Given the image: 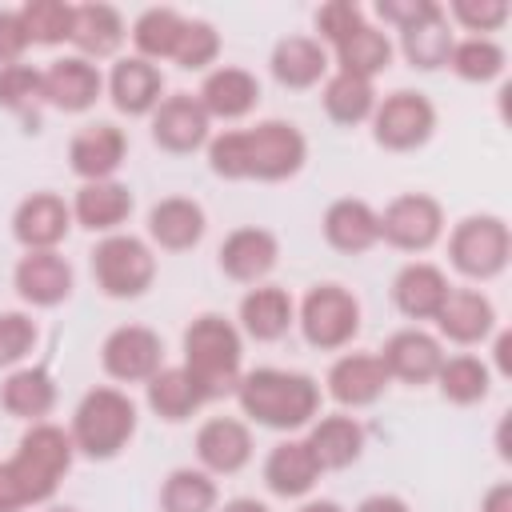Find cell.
Here are the masks:
<instances>
[{"mask_svg":"<svg viewBox=\"0 0 512 512\" xmlns=\"http://www.w3.org/2000/svg\"><path fill=\"white\" fill-rule=\"evenodd\" d=\"M452 44H456V36L448 32L444 8H436L432 16H424V20L408 24V28H400V52H404V60H408L412 68H420V72L444 68L448 56H452Z\"/></svg>","mask_w":512,"mask_h":512,"instance_id":"836d02e7","label":"cell"},{"mask_svg":"<svg viewBox=\"0 0 512 512\" xmlns=\"http://www.w3.org/2000/svg\"><path fill=\"white\" fill-rule=\"evenodd\" d=\"M36 348V324L24 312H0V368H16Z\"/></svg>","mask_w":512,"mask_h":512,"instance_id":"bcb514c9","label":"cell"},{"mask_svg":"<svg viewBox=\"0 0 512 512\" xmlns=\"http://www.w3.org/2000/svg\"><path fill=\"white\" fill-rule=\"evenodd\" d=\"M208 168L224 180H288L308 160V140L288 120H260L256 128H232L212 136L208 144Z\"/></svg>","mask_w":512,"mask_h":512,"instance_id":"6da1fadb","label":"cell"},{"mask_svg":"<svg viewBox=\"0 0 512 512\" xmlns=\"http://www.w3.org/2000/svg\"><path fill=\"white\" fill-rule=\"evenodd\" d=\"M56 404V380L48 368H16L0 384V408L28 424H40Z\"/></svg>","mask_w":512,"mask_h":512,"instance_id":"d6a6232c","label":"cell"},{"mask_svg":"<svg viewBox=\"0 0 512 512\" xmlns=\"http://www.w3.org/2000/svg\"><path fill=\"white\" fill-rule=\"evenodd\" d=\"M436 132V108L424 92L400 88L392 96H384L372 112V140L388 152H412L420 144H428Z\"/></svg>","mask_w":512,"mask_h":512,"instance_id":"9c48e42d","label":"cell"},{"mask_svg":"<svg viewBox=\"0 0 512 512\" xmlns=\"http://www.w3.org/2000/svg\"><path fill=\"white\" fill-rule=\"evenodd\" d=\"M436 328L452 344H480L496 328V308L480 288H452L436 312Z\"/></svg>","mask_w":512,"mask_h":512,"instance_id":"603a6c76","label":"cell"},{"mask_svg":"<svg viewBox=\"0 0 512 512\" xmlns=\"http://www.w3.org/2000/svg\"><path fill=\"white\" fill-rule=\"evenodd\" d=\"M332 52H336L340 72H352V76H364V80L380 76V72L392 64V40H388L380 28H372L368 20H364L348 40H340Z\"/></svg>","mask_w":512,"mask_h":512,"instance_id":"8d00e7d4","label":"cell"},{"mask_svg":"<svg viewBox=\"0 0 512 512\" xmlns=\"http://www.w3.org/2000/svg\"><path fill=\"white\" fill-rule=\"evenodd\" d=\"M196 460L208 476H232L252 460V432L236 416H212L196 428Z\"/></svg>","mask_w":512,"mask_h":512,"instance_id":"e0dca14e","label":"cell"},{"mask_svg":"<svg viewBox=\"0 0 512 512\" xmlns=\"http://www.w3.org/2000/svg\"><path fill=\"white\" fill-rule=\"evenodd\" d=\"M20 508H28V504H24V496L16 488V476H12L8 460H4L0 464V512H20Z\"/></svg>","mask_w":512,"mask_h":512,"instance_id":"f907efd6","label":"cell"},{"mask_svg":"<svg viewBox=\"0 0 512 512\" xmlns=\"http://www.w3.org/2000/svg\"><path fill=\"white\" fill-rule=\"evenodd\" d=\"M316 480H320V464L304 440H280L264 460V484H268V492H276L284 500L308 496L316 488Z\"/></svg>","mask_w":512,"mask_h":512,"instance_id":"f1b7e54d","label":"cell"},{"mask_svg":"<svg viewBox=\"0 0 512 512\" xmlns=\"http://www.w3.org/2000/svg\"><path fill=\"white\" fill-rule=\"evenodd\" d=\"M448 68L468 84H488L504 72V48L492 36H464L452 44Z\"/></svg>","mask_w":512,"mask_h":512,"instance_id":"60d3db41","label":"cell"},{"mask_svg":"<svg viewBox=\"0 0 512 512\" xmlns=\"http://www.w3.org/2000/svg\"><path fill=\"white\" fill-rule=\"evenodd\" d=\"M104 92V76L84 56H60L40 72V100L60 112H88Z\"/></svg>","mask_w":512,"mask_h":512,"instance_id":"4fadbf2b","label":"cell"},{"mask_svg":"<svg viewBox=\"0 0 512 512\" xmlns=\"http://www.w3.org/2000/svg\"><path fill=\"white\" fill-rule=\"evenodd\" d=\"M376 356H380L388 380H404V384H428V380H436V372L444 364L440 340L428 336L424 328H400V332H392Z\"/></svg>","mask_w":512,"mask_h":512,"instance_id":"2e32d148","label":"cell"},{"mask_svg":"<svg viewBox=\"0 0 512 512\" xmlns=\"http://www.w3.org/2000/svg\"><path fill=\"white\" fill-rule=\"evenodd\" d=\"M296 324L312 348L336 352V348L352 344L360 332V300L340 284H316L300 300Z\"/></svg>","mask_w":512,"mask_h":512,"instance_id":"ba28073f","label":"cell"},{"mask_svg":"<svg viewBox=\"0 0 512 512\" xmlns=\"http://www.w3.org/2000/svg\"><path fill=\"white\" fill-rule=\"evenodd\" d=\"M448 292H452L448 276L436 264H428V260L404 264L396 272V280H392V304L408 320H436V312H440V304H444Z\"/></svg>","mask_w":512,"mask_h":512,"instance_id":"d4e9b609","label":"cell"},{"mask_svg":"<svg viewBox=\"0 0 512 512\" xmlns=\"http://www.w3.org/2000/svg\"><path fill=\"white\" fill-rule=\"evenodd\" d=\"M356 512H412V508L400 496H392V492H376V496H364L356 504Z\"/></svg>","mask_w":512,"mask_h":512,"instance_id":"f5cc1de1","label":"cell"},{"mask_svg":"<svg viewBox=\"0 0 512 512\" xmlns=\"http://www.w3.org/2000/svg\"><path fill=\"white\" fill-rule=\"evenodd\" d=\"M216 512H272V508L264 500H256V496H236V500L216 504Z\"/></svg>","mask_w":512,"mask_h":512,"instance_id":"db71d44e","label":"cell"},{"mask_svg":"<svg viewBox=\"0 0 512 512\" xmlns=\"http://www.w3.org/2000/svg\"><path fill=\"white\" fill-rule=\"evenodd\" d=\"M28 48V32L20 24V8H0V68L20 64Z\"/></svg>","mask_w":512,"mask_h":512,"instance_id":"c3c4849f","label":"cell"},{"mask_svg":"<svg viewBox=\"0 0 512 512\" xmlns=\"http://www.w3.org/2000/svg\"><path fill=\"white\" fill-rule=\"evenodd\" d=\"M204 208L188 196H164L152 204L148 212V236L164 248V252H188L204 240Z\"/></svg>","mask_w":512,"mask_h":512,"instance_id":"4316f807","label":"cell"},{"mask_svg":"<svg viewBox=\"0 0 512 512\" xmlns=\"http://www.w3.org/2000/svg\"><path fill=\"white\" fill-rule=\"evenodd\" d=\"M44 512H76V508H68V504H52V508H44Z\"/></svg>","mask_w":512,"mask_h":512,"instance_id":"6f0895ef","label":"cell"},{"mask_svg":"<svg viewBox=\"0 0 512 512\" xmlns=\"http://www.w3.org/2000/svg\"><path fill=\"white\" fill-rule=\"evenodd\" d=\"M20 24L28 32V44H64L72 36V4L64 0H28L20 8Z\"/></svg>","mask_w":512,"mask_h":512,"instance_id":"7bdbcfd3","label":"cell"},{"mask_svg":"<svg viewBox=\"0 0 512 512\" xmlns=\"http://www.w3.org/2000/svg\"><path fill=\"white\" fill-rule=\"evenodd\" d=\"M448 260L468 280H492L512 260V232L500 216H464L448 236Z\"/></svg>","mask_w":512,"mask_h":512,"instance_id":"52a82bcc","label":"cell"},{"mask_svg":"<svg viewBox=\"0 0 512 512\" xmlns=\"http://www.w3.org/2000/svg\"><path fill=\"white\" fill-rule=\"evenodd\" d=\"M280 260V240L268 228H236L220 244V272L236 284H260Z\"/></svg>","mask_w":512,"mask_h":512,"instance_id":"d6986e66","label":"cell"},{"mask_svg":"<svg viewBox=\"0 0 512 512\" xmlns=\"http://www.w3.org/2000/svg\"><path fill=\"white\" fill-rule=\"evenodd\" d=\"M444 16H452L456 24H464V28L476 32V36H484V32L504 28L508 4H504V0H452V8H448Z\"/></svg>","mask_w":512,"mask_h":512,"instance_id":"7dc6e473","label":"cell"},{"mask_svg":"<svg viewBox=\"0 0 512 512\" xmlns=\"http://www.w3.org/2000/svg\"><path fill=\"white\" fill-rule=\"evenodd\" d=\"M128 216H132V192L120 180H88L72 196V220L84 224L88 232L112 236Z\"/></svg>","mask_w":512,"mask_h":512,"instance_id":"484cf974","label":"cell"},{"mask_svg":"<svg viewBox=\"0 0 512 512\" xmlns=\"http://www.w3.org/2000/svg\"><path fill=\"white\" fill-rule=\"evenodd\" d=\"M296 512H344L336 500H304Z\"/></svg>","mask_w":512,"mask_h":512,"instance_id":"9f6ffc18","label":"cell"},{"mask_svg":"<svg viewBox=\"0 0 512 512\" xmlns=\"http://www.w3.org/2000/svg\"><path fill=\"white\" fill-rule=\"evenodd\" d=\"M292 324H296V304H292V296L284 288L256 284V288L244 292V300H240V328H244V336L260 340V344H272Z\"/></svg>","mask_w":512,"mask_h":512,"instance_id":"83f0119b","label":"cell"},{"mask_svg":"<svg viewBox=\"0 0 512 512\" xmlns=\"http://www.w3.org/2000/svg\"><path fill=\"white\" fill-rule=\"evenodd\" d=\"M164 344L144 324H120L100 344V364L120 384H148L164 364Z\"/></svg>","mask_w":512,"mask_h":512,"instance_id":"8fae6325","label":"cell"},{"mask_svg":"<svg viewBox=\"0 0 512 512\" xmlns=\"http://www.w3.org/2000/svg\"><path fill=\"white\" fill-rule=\"evenodd\" d=\"M160 92H164V72L152 60L124 56V60L112 64L108 100L116 104V112H124V116H148V112H156Z\"/></svg>","mask_w":512,"mask_h":512,"instance_id":"7402d4cb","label":"cell"},{"mask_svg":"<svg viewBox=\"0 0 512 512\" xmlns=\"http://www.w3.org/2000/svg\"><path fill=\"white\" fill-rule=\"evenodd\" d=\"M68 436H72V448L88 460H112L128 448V440L136 436V404L128 392L120 388H92L84 392V400L76 404L72 412V424H68Z\"/></svg>","mask_w":512,"mask_h":512,"instance_id":"277c9868","label":"cell"},{"mask_svg":"<svg viewBox=\"0 0 512 512\" xmlns=\"http://www.w3.org/2000/svg\"><path fill=\"white\" fill-rule=\"evenodd\" d=\"M212 120L208 112L200 108V100L192 92H176V96H164L152 112V140L164 148V152H196L212 140Z\"/></svg>","mask_w":512,"mask_h":512,"instance_id":"5bb4252c","label":"cell"},{"mask_svg":"<svg viewBox=\"0 0 512 512\" xmlns=\"http://www.w3.org/2000/svg\"><path fill=\"white\" fill-rule=\"evenodd\" d=\"M144 400H148V408H152L160 420H168V424H180V420H188L200 404H208L204 392H200V384H196L184 368H160V372L144 384Z\"/></svg>","mask_w":512,"mask_h":512,"instance_id":"e575fe53","label":"cell"},{"mask_svg":"<svg viewBox=\"0 0 512 512\" xmlns=\"http://www.w3.org/2000/svg\"><path fill=\"white\" fill-rule=\"evenodd\" d=\"M92 280L112 300H136L156 280V256L140 236L112 232L92 248Z\"/></svg>","mask_w":512,"mask_h":512,"instance_id":"8992f818","label":"cell"},{"mask_svg":"<svg viewBox=\"0 0 512 512\" xmlns=\"http://www.w3.org/2000/svg\"><path fill=\"white\" fill-rule=\"evenodd\" d=\"M216 480L204 468H172L160 484V512H216Z\"/></svg>","mask_w":512,"mask_h":512,"instance_id":"ab89813d","label":"cell"},{"mask_svg":"<svg viewBox=\"0 0 512 512\" xmlns=\"http://www.w3.org/2000/svg\"><path fill=\"white\" fill-rule=\"evenodd\" d=\"M184 20L188 16H180L176 8H144L140 16H136V24H132V44H136V56L140 60H172V48H176V40H180V32H184Z\"/></svg>","mask_w":512,"mask_h":512,"instance_id":"f35d334b","label":"cell"},{"mask_svg":"<svg viewBox=\"0 0 512 512\" xmlns=\"http://www.w3.org/2000/svg\"><path fill=\"white\" fill-rule=\"evenodd\" d=\"M72 228V204L56 192H32L12 212V236L24 252H56V244Z\"/></svg>","mask_w":512,"mask_h":512,"instance_id":"7c38bea8","label":"cell"},{"mask_svg":"<svg viewBox=\"0 0 512 512\" xmlns=\"http://www.w3.org/2000/svg\"><path fill=\"white\" fill-rule=\"evenodd\" d=\"M436 8H440L436 0H380L376 4V12L384 16V24H396V28H408V24L424 20V16H432Z\"/></svg>","mask_w":512,"mask_h":512,"instance_id":"681fc988","label":"cell"},{"mask_svg":"<svg viewBox=\"0 0 512 512\" xmlns=\"http://www.w3.org/2000/svg\"><path fill=\"white\" fill-rule=\"evenodd\" d=\"M364 24V12H360V4H352V0H328V4H320L316 8V40L324 44V48H336L340 40H348L356 28Z\"/></svg>","mask_w":512,"mask_h":512,"instance_id":"f6af8a7d","label":"cell"},{"mask_svg":"<svg viewBox=\"0 0 512 512\" xmlns=\"http://www.w3.org/2000/svg\"><path fill=\"white\" fill-rule=\"evenodd\" d=\"M324 384H328V396L340 408H368V404H376L384 396L388 372H384V364H380L376 352H344L328 368Z\"/></svg>","mask_w":512,"mask_h":512,"instance_id":"ffe728a7","label":"cell"},{"mask_svg":"<svg viewBox=\"0 0 512 512\" xmlns=\"http://www.w3.org/2000/svg\"><path fill=\"white\" fill-rule=\"evenodd\" d=\"M268 68H272L276 84L300 92V88H312V84L324 80V72H328V48L316 36H284V40H276Z\"/></svg>","mask_w":512,"mask_h":512,"instance_id":"f546056e","label":"cell"},{"mask_svg":"<svg viewBox=\"0 0 512 512\" xmlns=\"http://www.w3.org/2000/svg\"><path fill=\"white\" fill-rule=\"evenodd\" d=\"M40 72L32 64H8L0 68V108L16 112L28 132H40Z\"/></svg>","mask_w":512,"mask_h":512,"instance_id":"b9f144b4","label":"cell"},{"mask_svg":"<svg viewBox=\"0 0 512 512\" xmlns=\"http://www.w3.org/2000/svg\"><path fill=\"white\" fill-rule=\"evenodd\" d=\"M376 216H380V240L400 252H428L444 232V208L436 196L424 192H404L388 200V208Z\"/></svg>","mask_w":512,"mask_h":512,"instance_id":"30bf717a","label":"cell"},{"mask_svg":"<svg viewBox=\"0 0 512 512\" xmlns=\"http://www.w3.org/2000/svg\"><path fill=\"white\" fill-rule=\"evenodd\" d=\"M124 156H128V136L108 120L84 124L68 140V164L84 184L88 180H112V172L124 164Z\"/></svg>","mask_w":512,"mask_h":512,"instance_id":"ac0fdd59","label":"cell"},{"mask_svg":"<svg viewBox=\"0 0 512 512\" xmlns=\"http://www.w3.org/2000/svg\"><path fill=\"white\" fill-rule=\"evenodd\" d=\"M124 20L112 4H72V44L84 60H104L124 44Z\"/></svg>","mask_w":512,"mask_h":512,"instance_id":"1f68e13d","label":"cell"},{"mask_svg":"<svg viewBox=\"0 0 512 512\" xmlns=\"http://www.w3.org/2000/svg\"><path fill=\"white\" fill-rule=\"evenodd\" d=\"M220 56V32L208 24V20H184V32L172 48V60L184 68V72H200L208 68L212 60Z\"/></svg>","mask_w":512,"mask_h":512,"instance_id":"ee69618b","label":"cell"},{"mask_svg":"<svg viewBox=\"0 0 512 512\" xmlns=\"http://www.w3.org/2000/svg\"><path fill=\"white\" fill-rule=\"evenodd\" d=\"M240 412L272 432H296L320 412V384L308 372L288 368H252L236 384Z\"/></svg>","mask_w":512,"mask_h":512,"instance_id":"7a4b0ae2","label":"cell"},{"mask_svg":"<svg viewBox=\"0 0 512 512\" xmlns=\"http://www.w3.org/2000/svg\"><path fill=\"white\" fill-rule=\"evenodd\" d=\"M496 372L500 376H512V336L508 332L496 336Z\"/></svg>","mask_w":512,"mask_h":512,"instance_id":"11a10c76","label":"cell"},{"mask_svg":"<svg viewBox=\"0 0 512 512\" xmlns=\"http://www.w3.org/2000/svg\"><path fill=\"white\" fill-rule=\"evenodd\" d=\"M304 444L312 448L320 472H336V468H348V464L360 460V452H364V428L352 416H320V420H312Z\"/></svg>","mask_w":512,"mask_h":512,"instance_id":"4dcf8cb0","label":"cell"},{"mask_svg":"<svg viewBox=\"0 0 512 512\" xmlns=\"http://www.w3.org/2000/svg\"><path fill=\"white\" fill-rule=\"evenodd\" d=\"M436 384H440V396L448 404H480L492 388V368L480 360V356H444L440 372H436Z\"/></svg>","mask_w":512,"mask_h":512,"instance_id":"74e56055","label":"cell"},{"mask_svg":"<svg viewBox=\"0 0 512 512\" xmlns=\"http://www.w3.org/2000/svg\"><path fill=\"white\" fill-rule=\"evenodd\" d=\"M72 264L60 252H24L12 268V288L32 308H56L72 296Z\"/></svg>","mask_w":512,"mask_h":512,"instance_id":"9a60e30c","label":"cell"},{"mask_svg":"<svg viewBox=\"0 0 512 512\" xmlns=\"http://www.w3.org/2000/svg\"><path fill=\"white\" fill-rule=\"evenodd\" d=\"M72 456H76L72 436L60 424H48V420L32 424L20 436L16 452L8 456V468L16 476V488H20L24 504H44L60 488L64 472L72 468Z\"/></svg>","mask_w":512,"mask_h":512,"instance_id":"5b68a950","label":"cell"},{"mask_svg":"<svg viewBox=\"0 0 512 512\" xmlns=\"http://www.w3.org/2000/svg\"><path fill=\"white\" fill-rule=\"evenodd\" d=\"M320 100H324L328 120H336L344 128H352V124H360V120H368L376 112V88H372V80L352 76V72H340V68L324 80Z\"/></svg>","mask_w":512,"mask_h":512,"instance_id":"d590c367","label":"cell"},{"mask_svg":"<svg viewBox=\"0 0 512 512\" xmlns=\"http://www.w3.org/2000/svg\"><path fill=\"white\" fill-rule=\"evenodd\" d=\"M240 360H244V344H240V328L216 312L196 316L184 328V372L200 384L204 400L228 396L240 384Z\"/></svg>","mask_w":512,"mask_h":512,"instance_id":"3957f363","label":"cell"},{"mask_svg":"<svg viewBox=\"0 0 512 512\" xmlns=\"http://www.w3.org/2000/svg\"><path fill=\"white\" fill-rule=\"evenodd\" d=\"M480 512H512V480H496L480 496Z\"/></svg>","mask_w":512,"mask_h":512,"instance_id":"816d5d0a","label":"cell"},{"mask_svg":"<svg viewBox=\"0 0 512 512\" xmlns=\"http://www.w3.org/2000/svg\"><path fill=\"white\" fill-rule=\"evenodd\" d=\"M324 240L344 252V256H360L380 240V216L368 200L356 196H340L328 204L324 212Z\"/></svg>","mask_w":512,"mask_h":512,"instance_id":"cb8c5ba5","label":"cell"},{"mask_svg":"<svg viewBox=\"0 0 512 512\" xmlns=\"http://www.w3.org/2000/svg\"><path fill=\"white\" fill-rule=\"evenodd\" d=\"M200 108L208 112V120H240L256 108L260 100V80L248 72V68H236V64H220L204 76L200 92H196Z\"/></svg>","mask_w":512,"mask_h":512,"instance_id":"44dd1931","label":"cell"}]
</instances>
